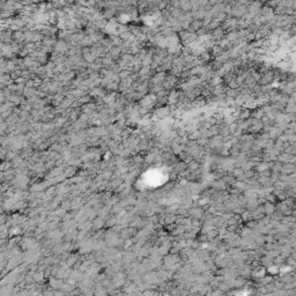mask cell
Returning a JSON list of instances; mask_svg holds the SVG:
<instances>
[{
  "label": "cell",
  "mask_w": 296,
  "mask_h": 296,
  "mask_svg": "<svg viewBox=\"0 0 296 296\" xmlns=\"http://www.w3.org/2000/svg\"><path fill=\"white\" fill-rule=\"evenodd\" d=\"M293 8H294V9H295V11H296V4H295V5H294V6H293Z\"/></svg>",
  "instance_id": "8"
},
{
  "label": "cell",
  "mask_w": 296,
  "mask_h": 296,
  "mask_svg": "<svg viewBox=\"0 0 296 296\" xmlns=\"http://www.w3.org/2000/svg\"><path fill=\"white\" fill-rule=\"evenodd\" d=\"M295 13V9L293 7H286V14L287 15H294Z\"/></svg>",
  "instance_id": "5"
},
{
  "label": "cell",
  "mask_w": 296,
  "mask_h": 296,
  "mask_svg": "<svg viewBox=\"0 0 296 296\" xmlns=\"http://www.w3.org/2000/svg\"><path fill=\"white\" fill-rule=\"evenodd\" d=\"M146 1H147L148 4H151V1H153V0H146Z\"/></svg>",
  "instance_id": "7"
},
{
  "label": "cell",
  "mask_w": 296,
  "mask_h": 296,
  "mask_svg": "<svg viewBox=\"0 0 296 296\" xmlns=\"http://www.w3.org/2000/svg\"><path fill=\"white\" fill-rule=\"evenodd\" d=\"M104 1H110V0H104Z\"/></svg>",
  "instance_id": "9"
},
{
  "label": "cell",
  "mask_w": 296,
  "mask_h": 296,
  "mask_svg": "<svg viewBox=\"0 0 296 296\" xmlns=\"http://www.w3.org/2000/svg\"><path fill=\"white\" fill-rule=\"evenodd\" d=\"M220 26H221V22H219L216 19H213V20H212V22L210 23V26L207 27V28H208V30H210V31H212V30H214V29L219 28Z\"/></svg>",
  "instance_id": "2"
},
{
  "label": "cell",
  "mask_w": 296,
  "mask_h": 296,
  "mask_svg": "<svg viewBox=\"0 0 296 296\" xmlns=\"http://www.w3.org/2000/svg\"><path fill=\"white\" fill-rule=\"evenodd\" d=\"M237 2H238V4H241V5L249 6L251 2H252V0H237Z\"/></svg>",
  "instance_id": "6"
},
{
  "label": "cell",
  "mask_w": 296,
  "mask_h": 296,
  "mask_svg": "<svg viewBox=\"0 0 296 296\" xmlns=\"http://www.w3.org/2000/svg\"><path fill=\"white\" fill-rule=\"evenodd\" d=\"M170 6L172 8H181V2L179 0H170Z\"/></svg>",
  "instance_id": "4"
},
{
  "label": "cell",
  "mask_w": 296,
  "mask_h": 296,
  "mask_svg": "<svg viewBox=\"0 0 296 296\" xmlns=\"http://www.w3.org/2000/svg\"><path fill=\"white\" fill-rule=\"evenodd\" d=\"M248 13V6L245 5H241L236 2L234 6H233V12H231V16L233 18H243L244 14Z\"/></svg>",
  "instance_id": "1"
},
{
  "label": "cell",
  "mask_w": 296,
  "mask_h": 296,
  "mask_svg": "<svg viewBox=\"0 0 296 296\" xmlns=\"http://www.w3.org/2000/svg\"><path fill=\"white\" fill-rule=\"evenodd\" d=\"M181 9H182L183 12H190L191 9H192V5H191L190 1H186V2H184V4L181 6Z\"/></svg>",
  "instance_id": "3"
}]
</instances>
